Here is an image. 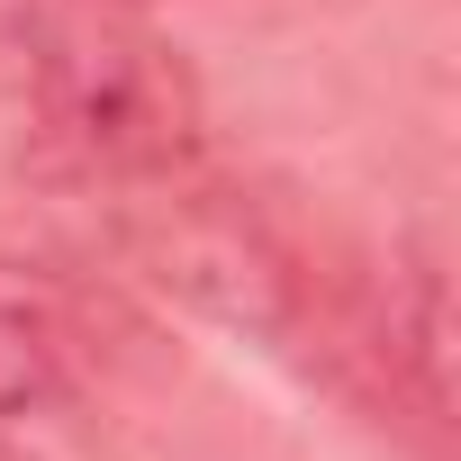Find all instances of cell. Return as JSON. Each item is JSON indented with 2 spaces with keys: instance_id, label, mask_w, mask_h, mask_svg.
I'll list each match as a JSON object with an SVG mask.
<instances>
[{
  "instance_id": "5b68a950",
  "label": "cell",
  "mask_w": 461,
  "mask_h": 461,
  "mask_svg": "<svg viewBox=\"0 0 461 461\" xmlns=\"http://www.w3.org/2000/svg\"><path fill=\"white\" fill-rule=\"evenodd\" d=\"M118 10H136V0H118Z\"/></svg>"
},
{
  "instance_id": "3957f363",
  "label": "cell",
  "mask_w": 461,
  "mask_h": 461,
  "mask_svg": "<svg viewBox=\"0 0 461 461\" xmlns=\"http://www.w3.org/2000/svg\"><path fill=\"white\" fill-rule=\"evenodd\" d=\"M55 10H64V0H0V91H10V100H28L37 55L55 37Z\"/></svg>"
},
{
  "instance_id": "6da1fadb",
  "label": "cell",
  "mask_w": 461,
  "mask_h": 461,
  "mask_svg": "<svg viewBox=\"0 0 461 461\" xmlns=\"http://www.w3.org/2000/svg\"><path fill=\"white\" fill-rule=\"evenodd\" d=\"M28 109L46 127V154L91 199H118V190H145L163 172H190L199 127H208L181 46L154 37L118 0H64L55 10V37L37 55Z\"/></svg>"
},
{
  "instance_id": "277c9868",
  "label": "cell",
  "mask_w": 461,
  "mask_h": 461,
  "mask_svg": "<svg viewBox=\"0 0 461 461\" xmlns=\"http://www.w3.org/2000/svg\"><path fill=\"white\" fill-rule=\"evenodd\" d=\"M0 461H28V452H19V434H0Z\"/></svg>"
},
{
  "instance_id": "7a4b0ae2",
  "label": "cell",
  "mask_w": 461,
  "mask_h": 461,
  "mask_svg": "<svg viewBox=\"0 0 461 461\" xmlns=\"http://www.w3.org/2000/svg\"><path fill=\"white\" fill-rule=\"evenodd\" d=\"M109 308L28 254H0V434H28L37 416L73 407L109 362Z\"/></svg>"
}]
</instances>
